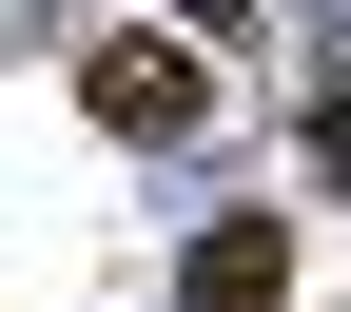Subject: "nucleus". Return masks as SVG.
Wrapping results in <instances>:
<instances>
[{
	"label": "nucleus",
	"mask_w": 351,
	"mask_h": 312,
	"mask_svg": "<svg viewBox=\"0 0 351 312\" xmlns=\"http://www.w3.org/2000/svg\"><path fill=\"white\" fill-rule=\"evenodd\" d=\"M293 293V235H274V215H215V235H195V312H274Z\"/></svg>",
	"instance_id": "f03ea898"
},
{
	"label": "nucleus",
	"mask_w": 351,
	"mask_h": 312,
	"mask_svg": "<svg viewBox=\"0 0 351 312\" xmlns=\"http://www.w3.org/2000/svg\"><path fill=\"white\" fill-rule=\"evenodd\" d=\"M195 98H215V78L176 59V39H98V117H117V137H195Z\"/></svg>",
	"instance_id": "f257e3e1"
}]
</instances>
